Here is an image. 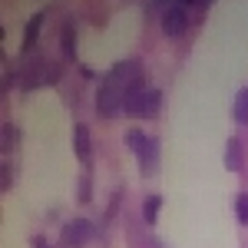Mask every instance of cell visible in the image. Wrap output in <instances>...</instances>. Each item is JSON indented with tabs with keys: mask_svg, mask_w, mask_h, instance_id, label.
Segmentation results:
<instances>
[{
	"mask_svg": "<svg viewBox=\"0 0 248 248\" xmlns=\"http://www.w3.org/2000/svg\"><path fill=\"white\" fill-rule=\"evenodd\" d=\"M142 79V66L139 60H123L116 63L106 77L99 79V90H96V109L103 119H113L116 113H123V96H126V86H133Z\"/></svg>",
	"mask_w": 248,
	"mask_h": 248,
	"instance_id": "1",
	"label": "cell"
},
{
	"mask_svg": "<svg viewBox=\"0 0 248 248\" xmlns=\"http://www.w3.org/2000/svg\"><path fill=\"white\" fill-rule=\"evenodd\" d=\"M93 238H96V225L90 218L63 222V229H60V248H86Z\"/></svg>",
	"mask_w": 248,
	"mask_h": 248,
	"instance_id": "2",
	"label": "cell"
},
{
	"mask_svg": "<svg viewBox=\"0 0 248 248\" xmlns=\"http://www.w3.org/2000/svg\"><path fill=\"white\" fill-rule=\"evenodd\" d=\"M189 10L192 7H186L182 0H172L169 7L162 10V33L169 40L186 37V30H189Z\"/></svg>",
	"mask_w": 248,
	"mask_h": 248,
	"instance_id": "3",
	"label": "cell"
},
{
	"mask_svg": "<svg viewBox=\"0 0 248 248\" xmlns=\"http://www.w3.org/2000/svg\"><path fill=\"white\" fill-rule=\"evenodd\" d=\"M73 153H77V159L90 169V162H93V139H90V129H86L83 123L73 126Z\"/></svg>",
	"mask_w": 248,
	"mask_h": 248,
	"instance_id": "4",
	"label": "cell"
},
{
	"mask_svg": "<svg viewBox=\"0 0 248 248\" xmlns=\"http://www.w3.org/2000/svg\"><path fill=\"white\" fill-rule=\"evenodd\" d=\"M245 166H248L245 146H242L238 136H232L229 142H225V169H229V172H245Z\"/></svg>",
	"mask_w": 248,
	"mask_h": 248,
	"instance_id": "5",
	"label": "cell"
},
{
	"mask_svg": "<svg viewBox=\"0 0 248 248\" xmlns=\"http://www.w3.org/2000/svg\"><path fill=\"white\" fill-rule=\"evenodd\" d=\"M43 23H46V10H37L33 17L27 20V27H23V43H20V53H30V50L37 46V40H40V30H43Z\"/></svg>",
	"mask_w": 248,
	"mask_h": 248,
	"instance_id": "6",
	"label": "cell"
},
{
	"mask_svg": "<svg viewBox=\"0 0 248 248\" xmlns=\"http://www.w3.org/2000/svg\"><path fill=\"white\" fill-rule=\"evenodd\" d=\"M136 159H139V172L142 175H153L155 172V166H159V139H146V146L136 153Z\"/></svg>",
	"mask_w": 248,
	"mask_h": 248,
	"instance_id": "7",
	"label": "cell"
},
{
	"mask_svg": "<svg viewBox=\"0 0 248 248\" xmlns=\"http://www.w3.org/2000/svg\"><path fill=\"white\" fill-rule=\"evenodd\" d=\"M60 53L66 60L77 57V23L73 20H63V27H60Z\"/></svg>",
	"mask_w": 248,
	"mask_h": 248,
	"instance_id": "8",
	"label": "cell"
},
{
	"mask_svg": "<svg viewBox=\"0 0 248 248\" xmlns=\"http://www.w3.org/2000/svg\"><path fill=\"white\" fill-rule=\"evenodd\" d=\"M162 195L159 192H153V195H146V202H142V225H149L153 229L155 222H159V212H162Z\"/></svg>",
	"mask_w": 248,
	"mask_h": 248,
	"instance_id": "9",
	"label": "cell"
},
{
	"mask_svg": "<svg viewBox=\"0 0 248 248\" xmlns=\"http://www.w3.org/2000/svg\"><path fill=\"white\" fill-rule=\"evenodd\" d=\"M0 146H3V153H14V149L20 146V126H17V123H10V119L3 123V133H0Z\"/></svg>",
	"mask_w": 248,
	"mask_h": 248,
	"instance_id": "10",
	"label": "cell"
},
{
	"mask_svg": "<svg viewBox=\"0 0 248 248\" xmlns=\"http://www.w3.org/2000/svg\"><path fill=\"white\" fill-rule=\"evenodd\" d=\"M232 119H235L238 126H248V86L238 90V96H235V103H232Z\"/></svg>",
	"mask_w": 248,
	"mask_h": 248,
	"instance_id": "11",
	"label": "cell"
},
{
	"mask_svg": "<svg viewBox=\"0 0 248 248\" xmlns=\"http://www.w3.org/2000/svg\"><path fill=\"white\" fill-rule=\"evenodd\" d=\"M159 106H162V90L149 86V90H146V106H142V119L155 116V113H159Z\"/></svg>",
	"mask_w": 248,
	"mask_h": 248,
	"instance_id": "12",
	"label": "cell"
},
{
	"mask_svg": "<svg viewBox=\"0 0 248 248\" xmlns=\"http://www.w3.org/2000/svg\"><path fill=\"white\" fill-rule=\"evenodd\" d=\"M77 199L86 205V202H93V175L90 172H79L77 179Z\"/></svg>",
	"mask_w": 248,
	"mask_h": 248,
	"instance_id": "13",
	"label": "cell"
},
{
	"mask_svg": "<svg viewBox=\"0 0 248 248\" xmlns=\"http://www.w3.org/2000/svg\"><path fill=\"white\" fill-rule=\"evenodd\" d=\"M146 139H149V136L142 133V129H126V149L136 155L139 149H142V146H146Z\"/></svg>",
	"mask_w": 248,
	"mask_h": 248,
	"instance_id": "14",
	"label": "cell"
},
{
	"mask_svg": "<svg viewBox=\"0 0 248 248\" xmlns=\"http://www.w3.org/2000/svg\"><path fill=\"white\" fill-rule=\"evenodd\" d=\"M235 215H238V225H248V192L235 195Z\"/></svg>",
	"mask_w": 248,
	"mask_h": 248,
	"instance_id": "15",
	"label": "cell"
},
{
	"mask_svg": "<svg viewBox=\"0 0 248 248\" xmlns=\"http://www.w3.org/2000/svg\"><path fill=\"white\" fill-rule=\"evenodd\" d=\"M14 169H17V166H14V162L7 159V162H3V182H0V189H3V192L14 189Z\"/></svg>",
	"mask_w": 248,
	"mask_h": 248,
	"instance_id": "16",
	"label": "cell"
},
{
	"mask_svg": "<svg viewBox=\"0 0 248 248\" xmlns=\"http://www.w3.org/2000/svg\"><path fill=\"white\" fill-rule=\"evenodd\" d=\"M119 205H123V189L113 192V202H109V209H106V222H113L116 215H119Z\"/></svg>",
	"mask_w": 248,
	"mask_h": 248,
	"instance_id": "17",
	"label": "cell"
},
{
	"mask_svg": "<svg viewBox=\"0 0 248 248\" xmlns=\"http://www.w3.org/2000/svg\"><path fill=\"white\" fill-rule=\"evenodd\" d=\"M30 248H53L46 242V235H30Z\"/></svg>",
	"mask_w": 248,
	"mask_h": 248,
	"instance_id": "18",
	"label": "cell"
},
{
	"mask_svg": "<svg viewBox=\"0 0 248 248\" xmlns=\"http://www.w3.org/2000/svg\"><path fill=\"white\" fill-rule=\"evenodd\" d=\"M186 7H195V3H209V0H182Z\"/></svg>",
	"mask_w": 248,
	"mask_h": 248,
	"instance_id": "19",
	"label": "cell"
}]
</instances>
